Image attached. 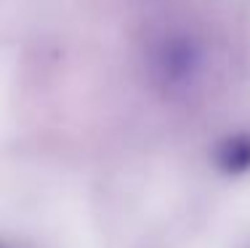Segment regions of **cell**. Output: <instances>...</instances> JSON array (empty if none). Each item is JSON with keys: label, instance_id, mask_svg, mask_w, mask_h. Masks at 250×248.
Masks as SVG:
<instances>
[{"label": "cell", "instance_id": "1", "mask_svg": "<svg viewBox=\"0 0 250 248\" xmlns=\"http://www.w3.org/2000/svg\"><path fill=\"white\" fill-rule=\"evenodd\" d=\"M205 45L192 32H168L149 48V75L168 96H189L205 78Z\"/></svg>", "mask_w": 250, "mask_h": 248}, {"label": "cell", "instance_id": "2", "mask_svg": "<svg viewBox=\"0 0 250 248\" xmlns=\"http://www.w3.org/2000/svg\"><path fill=\"white\" fill-rule=\"evenodd\" d=\"M216 163L229 176H240L245 171H250V136L248 134L226 136L216 150Z\"/></svg>", "mask_w": 250, "mask_h": 248}]
</instances>
